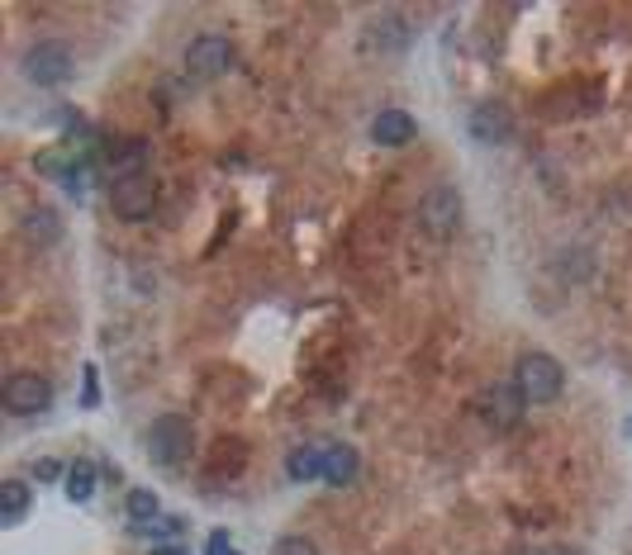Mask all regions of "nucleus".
<instances>
[{
	"instance_id": "1",
	"label": "nucleus",
	"mask_w": 632,
	"mask_h": 555,
	"mask_svg": "<svg viewBox=\"0 0 632 555\" xmlns=\"http://www.w3.org/2000/svg\"><path fill=\"white\" fill-rule=\"evenodd\" d=\"M462 219H466V205H462V190L447 186V181H437L424 190V200H418V228L428 232V238L437 242H447L462 232Z\"/></svg>"
},
{
	"instance_id": "2",
	"label": "nucleus",
	"mask_w": 632,
	"mask_h": 555,
	"mask_svg": "<svg viewBox=\"0 0 632 555\" xmlns=\"http://www.w3.org/2000/svg\"><path fill=\"white\" fill-rule=\"evenodd\" d=\"M514 385L523 389L529 404H552V399H561V389H566V370H561V361L547 351H523L514 366Z\"/></svg>"
},
{
	"instance_id": "3",
	"label": "nucleus",
	"mask_w": 632,
	"mask_h": 555,
	"mask_svg": "<svg viewBox=\"0 0 632 555\" xmlns=\"http://www.w3.org/2000/svg\"><path fill=\"white\" fill-rule=\"evenodd\" d=\"M529 414V399H523V389L514 380H500V385H485L476 394V418L490 427V433H514Z\"/></svg>"
},
{
	"instance_id": "4",
	"label": "nucleus",
	"mask_w": 632,
	"mask_h": 555,
	"mask_svg": "<svg viewBox=\"0 0 632 555\" xmlns=\"http://www.w3.org/2000/svg\"><path fill=\"white\" fill-rule=\"evenodd\" d=\"M20 71H24L29 86H43V91H52V86H62L67 77H72L77 62H72V52H67L62 43H33V48H24Z\"/></svg>"
},
{
	"instance_id": "5",
	"label": "nucleus",
	"mask_w": 632,
	"mask_h": 555,
	"mask_svg": "<svg viewBox=\"0 0 632 555\" xmlns=\"http://www.w3.org/2000/svg\"><path fill=\"white\" fill-rule=\"evenodd\" d=\"M190 446H196V433H190V423L181 414H162L148 427V456L157 465H167V470L190 456Z\"/></svg>"
},
{
	"instance_id": "6",
	"label": "nucleus",
	"mask_w": 632,
	"mask_h": 555,
	"mask_svg": "<svg viewBox=\"0 0 632 555\" xmlns=\"http://www.w3.org/2000/svg\"><path fill=\"white\" fill-rule=\"evenodd\" d=\"M0 404H6V414H14V418H39L52 404V385L43 380V375L20 370V375H10L6 380V389H0Z\"/></svg>"
},
{
	"instance_id": "7",
	"label": "nucleus",
	"mask_w": 632,
	"mask_h": 555,
	"mask_svg": "<svg viewBox=\"0 0 632 555\" xmlns=\"http://www.w3.org/2000/svg\"><path fill=\"white\" fill-rule=\"evenodd\" d=\"M228 67H234V43H228L224 33H200V39H190V48H186V71L190 77L215 81Z\"/></svg>"
},
{
	"instance_id": "8",
	"label": "nucleus",
	"mask_w": 632,
	"mask_h": 555,
	"mask_svg": "<svg viewBox=\"0 0 632 555\" xmlns=\"http://www.w3.org/2000/svg\"><path fill=\"white\" fill-rule=\"evenodd\" d=\"M110 205H115L119 219L144 224L148 214L157 209V181H152V176H134V181H119V186H110Z\"/></svg>"
},
{
	"instance_id": "9",
	"label": "nucleus",
	"mask_w": 632,
	"mask_h": 555,
	"mask_svg": "<svg viewBox=\"0 0 632 555\" xmlns=\"http://www.w3.org/2000/svg\"><path fill=\"white\" fill-rule=\"evenodd\" d=\"M466 129L481 148H504V142L514 138V115H508L504 105H476L471 119H466Z\"/></svg>"
},
{
	"instance_id": "10",
	"label": "nucleus",
	"mask_w": 632,
	"mask_h": 555,
	"mask_svg": "<svg viewBox=\"0 0 632 555\" xmlns=\"http://www.w3.org/2000/svg\"><path fill=\"white\" fill-rule=\"evenodd\" d=\"M105 176H110V186L148 176V142L129 138V142H119V148H110V157H105Z\"/></svg>"
},
{
	"instance_id": "11",
	"label": "nucleus",
	"mask_w": 632,
	"mask_h": 555,
	"mask_svg": "<svg viewBox=\"0 0 632 555\" xmlns=\"http://www.w3.org/2000/svg\"><path fill=\"white\" fill-rule=\"evenodd\" d=\"M418 133V123L405 115V110H381L376 123H372V138L376 148H405V142Z\"/></svg>"
},
{
	"instance_id": "12",
	"label": "nucleus",
	"mask_w": 632,
	"mask_h": 555,
	"mask_svg": "<svg viewBox=\"0 0 632 555\" xmlns=\"http://www.w3.org/2000/svg\"><path fill=\"white\" fill-rule=\"evenodd\" d=\"M357 470H362V460H357V452L353 446H328V456H324V485H333V489H343V485H353L357 479Z\"/></svg>"
},
{
	"instance_id": "13",
	"label": "nucleus",
	"mask_w": 632,
	"mask_h": 555,
	"mask_svg": "<svg viewBox=\"0 0 632 555\" xmlns=\"http://www.w3.org/2000/svg\"><path fill=\"white\" fill-rule=\"evenodd\" d=\"M324 456H328V446H295L290 460H286V475L295 479V485L324 479Z\"/></svg>"
},
{
	"instance_id": "14",
	"label": "nucleus",
	"mask_w": 632,
	"mask_h": 555,
	"mask_svg": "<svg viewBox=\"0 0 632 555\" xmlns=\"http://www.w3.org/2000/svg\"><path fill=\"white\" fill-rule=\"evenodd\" d=\"M29 485L24 479H6V485H0V523L6 527H20L24 523V513H29Z\"/></svg>"
},
{
	"instance_id": "15",
	"label": "nucleus",
	"mask_w": 632,
	"mask_h": 555,
	"mask_svg": "<svg viewBox=\"0 0 632 555\" xmlns=\"http://www.w3.org/2000/svg\"><path fill=\"white\" fill-rule=\"evenodd\" d=\"M24 238L39 242V247H52V242L62 238V219L52 209H29L24 214Z\"/></svg>"
},
{
	"instance_id": "16",
	"label": "nucleus",
	"mask_w": 632,
	"mask_h": 555,
	"mask_svg": "<svg viewBox=\"0 0 632 555\" xmlns=\"http://www.w3.org/2000/svg\"><path fill=\"white\" fill-rule=\"evenodd\" d=\"M62 494L72 498V504H86V498L96 494V465L91 460H77L72 470H67V479H62Z\"/></svg>"
},
{
	"instance_id": "17",
	"label": "nucleus",
	"mask_w": 632,
	"mask_h": 555,
	"mask_svg": "<svg viewBox=\"0 0 632 555\" xmlns=\"http://www.w3.org/2000/svg\"><path fill=\"white\" fill-rule=\"evenodd\" d=\"M372 33H381V39H372V48H381V52H399L409 43V29L399 20H381V24H372Z\"/></svg>"
},
{
	"instance_id": "18",
	"label": "nucleus",
	"mask_w": 632,
	"mask_h": 555,
	"mask_svg": "<svg viewBox=\"0 0 632 555\" xmlns=\"http://www.w3.org/2000/svg\"><path fill=\"white\" fill-rule=\"evenodd\" d=\"M129 517H134V527L157 523V494L152 489H129Z\"/></svg>"
},
{
	"instance_id": "19",
	"label": "nucleus",
	"mask_w": 632,
	"mask_h": 555,
	"mask_svg": "<svg viewBox=\"0 0 632 555\" xmlns=\"http://www.w3.org/2000/svg\"><path fill=\"white\" fill-rule=\"evenodd\" d=\"M271 555H319V546H314L309 536H280L271 546Z\"/></svg>"
},
{
	"instance_id": "20",
	"label": "nucleus",
	"mask_w": 632,
	"mask_h": 555,
	"mask_svg": "<svg viewBox=\"0 0 632 555\" xmlns=\"http://www.w3.org/2000/svg\"><path fill=\"white\" fill-rule=\"evenodd\" d=\"M138 536H181V517H157V523L134 527Z\"/></svg>"
},
{
	"instance_id": "21",
	"label": "nucleus",
	"mask_w": 632,
	"mask_h": 555,
	"mask_svg": "<svg viewBox=\"0 0 632 555\" xmlns=\"http://www.w3.org/2000/svg\"><path fill=\"white\" fill-rule=\"evenodd\" d=\"M33 479H67V475H62L58 460H39V465H33Z\"/></svg>"
},
{
	"instance_id": "22",
	"label": "nucleus",
	"mask_w": 632,
	"mask_h": 555,
	"mask_svg": "<svg viewBox=\"0 0 632 555\" xmlns=\"http://www.w3.org/2000/svg\"><path fill=\"white\" fill-rule=\"evenodd\" d=\"M96 399H100V385H96V366H86V394H81V404L91 408Z\"/></svg>"
},
{
	"instance_id": "23",
	"label": "nucleus",
	"mask_w": 632,
	"mask_h": 555,
	"mask_svg": "<svg viewBox=\"0 0 632 555\" xmlns=\"http://www.w3.org/2000/svg\"><path fill=\"white\" fill-rule=\"evenodd\" d=\"M209 555H228V536H224V532L209 536Z\"/></svg>"
},
{
	"instance_id": "24",
	"label": "nucleus",
	"mask_w": 632,
	"mask_h": 555,
	"mask_svg": "<svg viewBox=\"0 0 632 555\" xmlns=\"http://www.w3.org/2000/svg\"><path fill=\"white\" fill-rule=\"evenodd\" d=\"M542 555H581V551H571V546H552V551H542Z\"/></svg>"
},
{
	"instance_id": "25",
	"label": "nucleus",
	"mask_w": 632,
	"mask_h": 555,
	"mask_svg": "<svg viewBox=\"0 0 632 555\" xmlns=\"http://www.w3.org/2000/svg\"><path fill=\"white\" fill-rule=\"evenodd\" d=\"M152 555H186V551H181V546H157Z\"/></svg>"
},
{
	"instance_id": "26",
	"label": "nucleus",
	"mask_w": 632,
	"mask_h": 555,
	"mask_svg": "<svg viewBox=\"0 0 632 555\" xmlns=\"http://www.w3.org/2000/svg\"><path fill=\"white\" fill-rule=\"evenodd\" d=\"M514 555H542V551H514Z\"/></svg>"
},
{
	"instance_id": "27",
	"label": "nucleus",
	"mask_w": 632,
	"mask_h": 555,
	"mask_svg": "<svg viewBox=\"0 0 632 555\" xmlns=\"http://www.w3.org/2000/svg\"><path fill=\"white\" fill-rule=\"evenodd\" d=\"M228 555H238V551H228Z\"/></svg>"
}]
</instances>
